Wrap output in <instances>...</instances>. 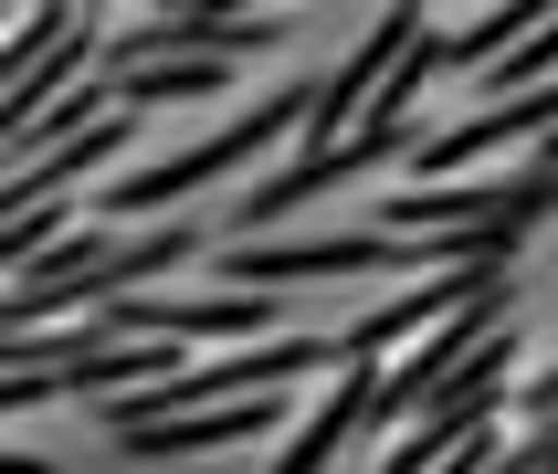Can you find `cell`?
<instances>
[{
	"instance_id": "cell-12",
	"label": "cell",
	"mask_w": 558,
	"mask_h": 474,
	"mask_svg": "<svg viewBox=\"0 0 558 474\" xmlns=\"http://www.w3.org/2000/svg\"><path fill=\"white\" fill-rule=\"evenodd\" d=\"M496 442H506V422H485V433H464V442H453V453H442L433 474H485V464H496Z\"/></svg>"
},
{
	"instance_id": "cell-3",
	"label": "cell",
	"mask_w": 558,
	"mask_h": 474,
	"mask_svg": "<svg viewBox=\"0 0 558 474\" xmlns=\"http://www.w3.org/2000/svg\"><path fill=\"white\" fill-rule=\"evenodd\" d=\"M496 327H517V275H496V284H485V295H474L464 316H442L433 338H411L422 358L379 369V433H411V422H422V411L442 401V379L464 369V358H474L485 338H496Z\"/></svg>"
},
{
	"instance_id": "cell-11",
	"label": "cell",
	"mask_w": 558,
	"mask_h": 474,
	"mask_svg": "<svg viewBox=\"0 0 558 474\" xmlns=\"http://www.w3.org/2000/svg\"><path fill=\"white\" fill-rule=\"evenodd\" d=\"M548 74H558V11L527 32V42H517V53H506V95H537Z\"/></svg>"
},
{
	"instance_id": "cell-4",
	"label": "cell",
	"mask_w": 558,
	"mask_h": 474,
	"mask_svg": "<svg viewBox=\"0 0 558 474\" xmlns=\"http://www.w3.org/2000/svg\"><path fill=\"white\" fill-rule=\"evenodd\" d=\"M558 126V85H537V95H496L485 117H464V126H422V148H411V190H442V180H474L496 148H527V137H548Z\"/></svg>"
},
{
	"instance_id": "cell-7",
	"label": "cell",
	"mask_w": 558,
	"mask_h": 474,
	"mask_svg": "<svg viewBox=\"0 0 558 474\" xmlns=\"http://www.w3.org/2000/svg\"><path fill=\"white\" fill-rule=\"evenodd\" d=\"M369 433H379V358H348V369L316 390L306 433L275 453V474H327V464H338V442H369Z\"/></svg>"
},
{
	"instance_id": "cell-6",
	"label": "cell",
	"mask_w": 558,
	"mask_h": 474,
	"mask_svg": "<svg viewBox=\"0 0 558 474\" xmlns=\"http://www.w3.org/2000/svg\"><path fill=\"white\" fill-rule=\"evenodd\" d=\"M411 42H422V11H379V22H369V42H359V53H348L338 74H327V85H316L306 126H295V137H306V158H327L338 137H359V117H369V95L390 85V63H401Z\"/></svg>"
},
{
	"instance_id": "cell-8",
	"label": "cell",
	"mask_w": 558,
	"mask_h": 474,
	"mask_svg": "<svg viewBox=\"0 0 558 474\" xmlns=\"http://www.w3.org/2000/svg\"><path fill=\"white\" fill-rule=\"evenodd\" d=\"M496 275H506V264H485V275H433V284H411V295H390L379 316H359V327L338 338V358H379V369H390V348L433 338L442 316H464V306H474V295H485Z\"/></svg>"
},
{
	"instance_id": "cell-13",
	"label": "cell",
	"mask_w": 558,
	"mask_h": 474,
	"mask_svg": "<svg viewBox=\"0 0 558 474\" xmlns=\"http://www.w3.org/2000/svg\"><path fill=\"white\" fill-rule=\"evenodd\" d=\"M0 474H53V464H43V453H11V442H0Z\"/></svg>"
},
{
	"instance_id": "cell-10",
	"label": "cell",
	"mask_w": 558,
	"mask_h": 474,
	"mask_svg": "<svg viewBox=\"0 0 558 474\" xmlns=\"http://www.w3.org/2000/svg\"><path fill=\"white\" fill-rule=\"evenodd\" d=\"M548 22L537 0H506V11H485V22H464V32H442V63H506L527 32Z\"/></svg>"
},
{
	"instance_id": "cell-1",
	"label": "cell",
	"mask_w": 558,
	"mask_h": 474,
	"mask_svg": "<svg viewBox=\"0 0 558 474\" xmlns=\"http://www.w3.org/2000/svg\"><path fill=\"white\" fill-rule=\"evenodd\" d=\"M201 264V232L190 221H148L137 243H117L106 221H74L22 284H0V338H43V327H85L117 295H158V275Z\"/></svg>"
},
{
	"instance_id": "cell-2",
	"label": "cell",
	"mask_w": 558,
	"mask_h": 474,
	"mask_svg": "<svg viewBox=\"0 0 558 474\" xmlns=\"http://www.w3.org/2000/svg\"><path fill=\"white\" fill-rule=\"evenodd\" d=\"M306 106H316V85H284V95H264V106H243L232 126H211L201 148L158 158V169H117V180L95 190V211H85V221H180V190L232 180V169H253L264 148H284V137L306 126Z\"/></svg>"
},
{
	"instance_id": "cell-5",
	"label": "cell",
	"mask_w": 558,
	"mask_h": 474,
	"mask_svg": "<svg viewBox=\"0 0 558 474\" xmlns=\"http://www.w3.org/2000/svg\"><path fill=\"white\" fill-rule=\"evenodd\" d=\"M275 42V22L253 11H158V22L106 32V74H137V63H243Z\"/></svg>"
},
{
	"instance_id": "cell-9",
	"label": "cell",
	"mask_w": 558,
	"mask_h": 474,
	"mask_svg": "<svg viewBox=\"0 0 558 474\" xmlns=\"http://www.w3.org/2000/svg\"><path fill=\"white\" fill-rule=\"evenodd\" d=\"M284 422V390L275 401H221V411H190V422H148V433H117L137 464H180V453H221V442H253Z\"/></svg>"
}]
</instances>
